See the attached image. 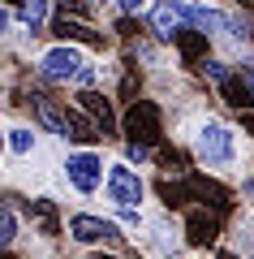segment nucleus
<instances>
[{
  "instance_id": "obj_18",
  "label": "nucleus",
  "mask_w": 254,
  "mask_h": 259,
  "mask_svg": "<svg viewBox=\"0 0 254 259\" xmlns=\"http://www.w3.org/2000/svg\"><path fill=\"white\" fill-rule=\"evenodd\" d=\"M117 18H146V9H151V0H104Z\"/></svg>"
},
{
  "instance_id": "obj_13",
  "label": "nucleus",
  "mask_w": 254,
  "mask_h": 259,
  "mask_svg": "<svg viewBox=\"0 0 254 259\" xmlns=\"http://www.w3.org/2000/svg\"><path fill=\"white\" fill-rule=\"evenodd\" d=\"M26 225H30V221L22 216V203L9 194V199L0 203V246L9 250V255L22 246V238H30V229H26Z\"/></svg>"
},
{
  "instance_id": "obj_9",
  "label": "nucleus",
  "mask_w": 254,
  "mask_h": 259,
  "mask_svg": "<svg viewBox=\"0 0 254 259\" xmlns=\"http://www.w3.org/2000/svg\"><path fill=\"white\" fill-rule=\"evenodd\" d=\"M146 26L160 44L173 48L177 35H185L190 26V0H151V9H146Z\"/></svg>"
},
{
  "instance_id": "obj_3",
  "label": "nucleus",
  "mask_w": 254,
  "mask_h": 259,
  "mask_svg": "<svg viewBox=\"0 0 254 259\" xmlns=\"http://www.w3.org/2000/svg\"><path fill=\"white\" fill-rule=\"evenodd\" d=\"M108 160L99 147H65L56 156V190L78 203H95L104 194V177H108Z\"/></svg>"
},
{
  "instance_id": "obj_16",
  "label": "nucleus",
  "mask_w": 254,
  "mask_h": 259,
  "mask_svg": "<svg viewBox=\"0 0 254 259\" xmlns=\"http://www.w3.org/2000/svg\"><path fill=\"white\" fill-rule=\"evenodd\" d=\"M52 9H56V0H18L22 26H30L35 35H43V30L52 26Z\"/></svg>"
},
{
  "instance_id": "obj_20",
  "label": "nucleus",
  "mask_w": 254,
  "mask_h": 259,
  "mask_svg": "<svg viewBox=\"0 0 254 259\" xmlns=\"http://www.w3.org/2000/svg\"><path fill=\"white\" fill-rule=\"evenodd\" d=\"M56 5L73 18H95V0H56Z\"/></svg>"
},
{
  "instance_id": "obj_21",
  "label": "nucleus",
  "mask_w": 254,
  "mask_h": 259,
  "mask_svg": "<svg viewBox=\"0 0 254 259\" xmlns=\"http://www.w3.org/2000/svg\"><path fill=\"white\" fill-rule=\"evenodd\" d=\"M168 259H198V255H190V250H181V255H168Z\"/></svg>"
},
{
  "instance_id": "obj_1",
  "label": "nucleus",
  "mask_w": 254,
  "mask_h": 259,
  "mask_svg": "<svg viewBox=\"0 0 254 259\" xmlns=\"http://www.w3.org/2000/svg\"><path fill=\"white\" fill-rule=\"evenodd\" d=\"M177 139H185L190 160L207 177H241L250 168V139L220 112H207L198 104L185 108V117L177 121Z\"/></svg>"
},
{
  "instance_id": "obj_17",
  "label": "nucleus",
  "mask_w": 254,
  "mask_h": 259,
  "mask_svg": "<svg viewBox=\"0 0 254 259\" xmlns=\"http://www.w3.org/2000/svg\"><path fill=\"white\" fill-rule=\"evenodd\" d=\"M121 156H125L129 160V164H138V168H146V164H151V143H138V139H125V143H121Z\"/></svg>"
},
{
  "instance_id": "obj_6",
  "label": "nucleus",
  "mask_w": 254,
  "mask_h": 259,
  "mask_svg": "<svg viewBox=\"0 0 254 259\" xmlns=\"http://www.w3.org/2000/svg\"><path fill=\"white\" fill-rule=\"evenodd\" d=\"M99 199H104L108 212H146V207H151V182H146V173L138 164H129L125 156H112Z\"/></svg>"
},
{
  "instance_id": "obj_7",
  "label": "nucleus",
  "mask_w": 254,
  "mask_h": 259,
  "mask_svg": "<svg viewBox=\"0 0 254 259\" xmlns=\"http://www.w3.org/2000/svg\"><path fill=\"white\" fill-rule=\"evenodd\" d=\"M142 250L155 259H168V255H181V250H190V238H185V221H177L168 207H160V212L146 216L142 225Z\"/></svg>"
},
{
  "instance_id": "obj_19",
  "label": "nucleus",
  "mask_w": 254,
  "mask_h": 259,
  "mask_svg": "<svg viewBox=\"0 0 254 259\" xmlns=\"http://www.w3.org/2000/svg\"><path fill=\"white\" fill-rule=\"evenodd\" d=\"M237 194H241V207L254 212V168H245V173L237 177Z\"/></svg>"
},
{
  "instance_id": "obj_11",
  "label": "nucleus",
  "mask_w": 254,
  "mask_h": 259,
  "mask_svg": "<svg viewBox=\"0 0 254 259\" xmlns=\"http://www.w3.org/2000/svg\"><path fill=\"white\" fill-rule=\"evenodd\" d=\"M73 104L95 121L99 139H117V112H112V95L104 87H82V91H73Z\"/></svg>"
},
{
  "instance_id": "obj_2",
  "label": "nucleus",
  "mask_w": 254,
  "mask_h": 259,
  "mask_svg": "<svg viewBox=\"0 0 254 259\" xmlns=\"http://www.w3.org/2000/svg\"><path fill=\"white\" fill-rule=\"evenodd\" d=\"M35 78L43 87H61V91H82V87H104L108 82V65L91 56L82 44L56 39V44L35 52Z\"/></svg>"
},
{
  "instance_id": "obj_10",
  "label": "nucleus",
  "mask_w": 254,
  "mask_h": 259,
  "mask_svg": "<svg viewBox=\"0 0 254 259\" xmlns=\"http://www.w3.org/2000/svg\"><path fill=\"white\" fill-rule=\"evenodd\" d=\"M30 117L39 121V130H43L52 143H73V125H69V104L52 100L47 91H30Z\"/></svg>"
},
{
  "instance_id": "obj_22",
  "label": "nucleus",
  "mask_w": 254,
  "mask_h": 259,
  "mask_svg": "<svg viewBox=\"0 0 254 259\" xmlns=\"http://www.w3.org/2000/svg\"><path fill=\"white\" fill-rule=\"evenodd\" d=\"M202 5H228V0H202Z\"/></svg>"
},
{
  "instance_id": "obj_15",
  "label": "nucleus",
  "mask_w": 254,
  "mask_h": 259,
  "mask_svg": "<svg viewBox=\"0 0 254 259\" xmlns=\"http://www.w3.org/2000/svg\"><path fill=\"white\" fill-rule=\"evenodd\" d=\"M56 39H69V44H95V48H108V35L95 26H86V18H73V13H65L61 22H56Z\"/></svg>"
},
{
  "instance_id": "obj_14",
  "label": "nucleus",
  "mask_w": 254,
  "mask_h": 259,
  "mask_svg": "<svg viewBox=\"0 0 254 259\" xmlns=\"http://www.w3.org/2000/svg\"><path fill=\"white\" fill-rule=\"evenodd\" d=\"M224 246H228V255H237V259H254V212L250 207H241V216L233 221Z\"/></svg>"
},
{
  "instance_id": "obj_5",
  "label": "nucleus",
  "mask_w": 254,
  "mask_h": 259,
  "mask_svg": "<svg viewBox=\"0 0 254 259\" xmlns=\"http://www.w3.org/2000/svg\"><path fill=\"white\" fill-rule=\"evenodd\" d=\"M56 168V156H47V134L39 130L35 117H5V177L26 173V168Z\"/></svg>"
},
{
  "instance_id": "obj_8",
  "label": "nucleus",
  "mask_w": 254,
  "mask_h": 259,
  "mask_svg": "<svg viewBox=\"0 0 254 259\" xmlns=\"http://www.w3.org/2000/svg\"><path fill=\"white\" fill-rule=\"evenodd\" d=\"M211 44H216L224 56H233V61H245V56H254V13L233 9V5H228L224 26H220V35L211 39Z\"/></svg>"
},
{
  "instance_id": "obj_4",
  "label": "nucleus",
  "mask_w": 254,
  "mask_h": 259,
  "mask_svg": "<svg viewBox=\"0 0 254 259\" xmlns=\"http://www.w3.org/2000/svg\"><path fill=\"white\" fill-rule=\"evenodd\" d=\"M125 225H121L117 212H108V207H69L65 212V238L73 242L78 250H117V255H125L129 250V238H125Z\"/></svg>"
},
{
  "instance_id": "obj_12",
  "label": "nucleus",
  "mask_w": 254,
  "mask_h": 259,
  "mask_svg": "<svg viewBox=\"0 0 254 259\" xmlns=\"http://www.w3.org/2000/svg\"><path fill=\"white\" fill-rule=\"evenodd\" d=\"M125 130H129V139H138V143H160L164 139L160 104L155 100H138L134 108H129V117H125Z\"/></svg>"
}]
</instances>
